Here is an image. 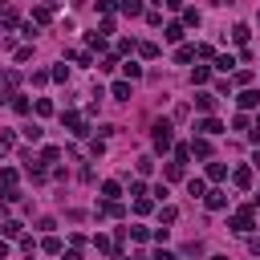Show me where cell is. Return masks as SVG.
Instances as JSON below:
<instances>
[{"label":"cell","mask_w":260,"mask_h":260,"mask_svg":"<svg viewBox=\"0 0 260 260\" xmlns=\"http://www.w3.org/2000/svg\"><path fill=\"white\" fill-rule=\"evenodd\" d=\"M228 228H232V232H240V236H248V232L256 228V215H252V207H240V211L228 219Z\"/></svg>","instance_id":"2"},{"label":"cell","mask_w":260,"mask_h":260,"mask_svg":"<svg viewBox=\"0 0 260 260\" xmlns=\"http://www.w3.org/2000/svg\"><path fill=\"white\" fill-rule=\"evenodd\" d=\"M167 179H183V162H179V158L167 162Z\"/></svg>","instance_id":"36"},{"label":"cell","mask_w":260,"mask_h":260,"mask_svg":"<svg viewBox=\"0 0 260 260\" xmlns=\"http://www.w3.org/2000/svg\"><path fill=\"white\" fill-rule=\"evenodd\" d=\"M65 260H81V252H77V248H69V252H65Z\"/></svg>","instance_id":"48"},{"label":"cell","mask_w":260,"mask_h":260,"mask_svg":"<svg viewBox=\"0 0 260 260\" xmlns=\"http://www.w3.org/2000/svg\"><path fill=\"white\" fill-rule=\"evenodd\" d=\"M175 61H179V65L195 61V45H179V49H175Z\"/></svg>","instance_id":"18"},{"label":"cell","mask_w":260,"mask_h":260,"mask_svg":"<svg viewBox=\"0 0 260 260\" xmlns=\"http://www.w3.org/2000/svg\"><path fill=\"white\" fill-rule=\"evenodd\" d=\"M232 41H236V45H248V41H252V28H248V24H236V28H232Z\"/></svg>","instance_id":"17"},{"label":"cell","mask_w":260,"mask_h":260,"mask_svg":"<svg viewBox=\"0 0 260 260\" xmlns=\"http://www.w3.org/2000/svg\"><path fill=\"white\" fill-rule=\"evenodd\" d=\"M98 8H102V12L110 16V12H118V0H98Z\"/></svg>","instance_id":"42"},{"label":"cell","mask_w":260,"mask_h":260,"mask_svg":"<svg viewBox=\"0 0 260 260\" xmlns=\"http://www.w3.org/2000/svg\"><path fill=\"white\" fill-rule=\"evenodd\" d=\"M118 12H126V16H146L142 0H118Z\"/></svg>","instance_id":"14"},{"label":"cell","mask_w":260,"mask_h":260,"mask_svg":"<svg viewBox=\"0 0 260 260\" xmlns=\"http://www.w3.org/2000/svg\"><path fill=\"white\" fill-rule=\"evenodd\" d=\"M102 195H106V199H118V195H122V183H118V179H106V183H102Z\"/></svg>","instance_id":"21"},{"label":"cell","mask_w":260,"mask_h":260,"mask_svg":"<svg viewBox=\"0 0 260 260\" xmlns=\"http://www.w3.org/2000/svg\"><path fill=\"white\" fill-rule=\"evenodd\" d=\"M207 179L211 183H223L228 179V162H207Z\"/></svg>","instance_id":"15"},{"label":"cell","mask_w":260,"mask_h":260,"mask_svg":"<svg viewBox=\"0 0 260 260\" xmlns=\"http://www.w3.org/2000/svg\"><path fill=\"white\" fill-rule=\"evenodd\" d=\"M195 130H199V134H207V138H215V134H223V122H219V118H211V114H207V118H203V122H195Z\"/></svg>","instance_id":"7"},{"label":"cell","mask_w":260,"mask_h":260,"mask_svg":"<svg viewBox=\"0 0 260 260\" xmlns=\"http://www.w3.org/2000/svg\"><path fill=\"white\" fill-rule=\"evenodd\" d=\"M0 183H4V187H16V171L4 167V171H0Z\"/></svg>","instance_id":"37"},{"label":"cell","mask_w":260,"mask_h":260,"mask_svg":"<svg viewBox=\"0 0 260 260\" xmlns=\"http://www.w3.org/2000/svg\"><path fill=\"white\" fill-rule=\"evenodd\" d=\"M61 122H65V130H69V134H77V138H85V134H89V130H85V118H81V114H73V110H65V114H61Z\"/></svg>","instance_id":"4"},{"label":"cell","mask_w":260,"mask_h":260,"mask_svg":"<svg viewBox=\"0 0 260 260\" xmlns=\"http://www.w3.org/2000/svg\"><path fill=\"white\" fill-rule=\"evenodd\" d=\"M37 114L49 118V114H53V102H49V98H37Z\"/></svg>","instance_id":"34"},{"label":"cell","mask_w":260,"mask_h":260,"mask_svg":"<svg viewBox=\"0 0 260 260\" xmlns=\"http://www.w3.org/2000/svg\"><path fill=\"white\" fill-rule=\"evenodd\" d=\"M207 260H228V256H207Z\"/></svg>","instance_id":"52"},{"label":"cell","mask_w":260,"mask_h":260,"mask_svg":"<svg viewBox=\"0 0 260 260\" xmlns=\"http://www.w3.org/2000/svg\"><path fill=\"white\" fill-rule=\"evenodd\" d=\"M85 45H89V49H98V53H102V49H106V37H102V32H89V37H85Z\"/></svg>","instance_id":"28"},{"label":"cell","mask_w":260,"mask_h":260,"mask_svg":"<svg viewBox=\"0 0 260 260\" xmlns=\"http://www.w3.org/2000/svg\"><path fill=\"white\" fill-rule=\"evenodd\" d=\"M215 69H219V73H232V69H236V57H232V53H219V57H215Z\"/></svg>","instance_id":"19"},{"label":"cell","mask_w":260,"mask_h":260,"mask_svg":"<svg viewBox=\"0 0 260 260\" xmlns=\"http://www.w3.org/2000/svg\"><path fill=\"white\" fill-rule=\"evenodd\" d=\"M49 77H53V81H69V65H53Z\"/></svg>","instance_id":"32"},{"label":"cell","mask_w":260,"mask_h":260,"mask_svg":"<svg viewBox=\"0 0 260 260\" xmlns=\"http://www.w3.org/2000/svg\"><path fill=\"white\" fill-rule=\"evenodd\" d=\"M138 53H142L146 61H154V57H158V45H154V41H142V45H138Z\"/></svg>","instance_id":"26"},{"label":"cell","mask_w":260,"mask_h":260,"mask_svg":"<svg viewBox=\"0 0 260 260\" xmlns=\"http://www.w3.org/2000/svg\"><path fill=\"white\" fill-rule=\"evenodd\" d=\"M16 85H20V69H4L0 73V102H12L16 98Z\"/></svg>","instance_id":"3"},{"label":"cell","mask_w":260,"mask_h":260,"mask_svg":"<svg viewBox=\"0 0 260 260\" xmlns=\"http://www.w3.org/2000/svg\"><path fill=\"white\" fill-rule=\"evenodd\" d=\"M0 236H4V240H20V236H24V223H16V219H4V223H0Z\"/></svg>","instance_id":"12"},{"label":"cell","mask_w":260,"mask_h":260,"mask_svg":"<svg viewBox=\"0 0 260 260\" xmlns=\"http://www.w3.org/2000/svg\"><path fill=\"white\" fill-rule=\"evenodd\" d=\"M183 24L195 28V24H199V12H195V8H183Z\"/></svg>","instance_id":"31"},{"label":"cell","mask_w":260,"mask_h":260,"mask_svg":"<svg viewBox=\"0 0 260 260\" xmlns=\"http://www.w3.org/2000/svg\"><path fill=\"white\" fill-rule=\"evenodd\" d=\"M122 73H126V81H138V77H142V65H138V61H126Z\"/></svg>","instance_id":"23"},{"label":"cell","mask_w":260,"mask_h":260,"mask_svg":"<svg viewBox=\"0 0 260 260\" xmlns=\"http://www.w3.org/2000/svg\"><path fill=\"white\" fill-rule=\"evenodd\" d=\"M0 260H8V240H0Z\"/></svg>","instance_id":"49"},{"label":"cell","mask_w":260,"mask_h":260,"mask_svg":"<svg viewBox=\"0 0 260 260\" xmlns=\"http://www.w3.org/2000/svg\"><path fill=\"white\" fill-rule=\"evenodd\" d=\"M20 134H24V138H28V142H37V138H41V126H24V130H20Z\"/></svg>","instance_id":"45"},{"label":"cell","mask_w":260,"mask_h":260,"mask_svg":"<svg viewBox=\"0 0 260 260\" xmlns=\"http://www.w3.org/2000/svg\"><path fill=\"white\" fill-rule=\"evenodd\" d=\"M110 93H114L118 102H130V81H114V85H110Z\"/></svg>","instance_id":"20"},{"label":"cell","mask_w":260,"mask_h":260,"mask_svg":"<svg viewBox=\"0 0 260 260\" xmlns=\"http://www.w3.org/2000/svg\"><path fill=\"white\" fill-rule=\"evenodd\" d=\"M150 142H154V150H171V146H175V142H171V122H167V118L150 126Z\"/></svg>","instance_id":"1"},{"label":"cell","mask_w":260,"mask_h":260,"mask_svg":"<svg viewBox=\"0 0 260 260\" xmlns=\"http://www.w3.org/2000/svg\"><path fill=\"white\" fill-rule=\"evenodd\" d=\"M175 219H179V207H171V203H167V207L158 211V223H175Z\"/></svg>","instance_id":"27"},{"label":"cell","mask_w":260,"mask_h":260,"mask_svg":"<svg viewBox=\"0 0 260 260\" xmlns=\"http://www.w3.org/2000/svg\"><path fill=\"white\" fill-rule=\"evenodd\" d=\"M0 24L12 28V24H16V8H4V12H0Z\"/></svg>","instance_id":"30"},{"label":"cell","mask_w":260,"mask_h":260,"mask_svg":"<svg viewBox=\"0 0 260 260\" xmlns=\"http://www.w3.org/2000/svg\"><path fill=\"white\" fill-rule=\"evenodd\" d=\"M12 146H16V134L12 130H0V154H8Z\"/></svg>","instance_id":"25"},{"label":"cell","mask_w":260,"mask_h":260,"mask_svg":"<svg viewBox=\"0 0 260 260\" xmlns=\"http://www.w3.org/2000/svg\"><path fill=\"white\" fill-rule=\"evenodd\" d=\"M53 16H57V8H53V4H49V0H41V4H37V8H32V20H37V24H49V20H53Z\"/></svg>","instance_id":"9"},{"label":"cell","mask_w":260,"mask_h":260,"mask_svg":"<svg viewBox=\"0 0 260 260\" xmlns=\"http://www.w3.org/2000/svg\"><path fill=\"white\" fill-rule=\"evenodd\" d=\"M203 203H207V211H223V207H228V191H219V187H211V191L203 195Z\"/></svg>","instance_id":"6"},{"label":"cell","mask_w":260,"mask_h":260,"mask_svg":"<svg viewBox=\"0 0 260 260\" xmlns=\"http://www.w3.org/2000/svg\"><path fill=\"white\" fill-rule=\"evenodd\" d=\"M162 4H167L171 12H179V8H183V0H162Z\"/></svg>","instance_id":"47"},{"label":"cell","mask_w":260,"mask_h":260,"mask_svg":"<svg viewBox=\"0 0 260 260\" xmlns=\"http://www.w3.org/2000/svg\"><path fill=\"white\" fill-rule=\"evenodd\" d=\"M256 203H260V195H256Z\"/></svg>","instance_id":"53"},{"label":"cell","mask_w":260,"mask_h":260,"mask_svg":"<svg viewBox=\"0 0 260 260\" xmlns=\"http://www.w3.org/2000/svg\"><path fill=\"white\" fill-rule=\"evenodd\" d=\"M12 110H16V114H28L32 106H28V98H24V93H16V98H12Z\"/></svg>","instance_id":"29"},{"label":"cell","mask_w":260,"mask_h":260,"mask_svg":"<svg viewBox=\"0 0 260 260\" xmlns=\"http://www.w3.org/2000/svg\"><path fill=\"white\" fill-rule=\"evenodd\" d=\"M207 81H211V69L207 65H195L191 69V85H207Z\"/></svg>","instance_id":"16"},{"label":"cell","mask_w":260,"mask_h":260,"mask_svg":"<svg viewBox=\"0 0 260 260\" xmlns=\"http://www.w3.org/2000/svg\"><path fill=\"white\" fill-rule=\"evenodd\" d=\"M57 158H61L57 146H45V150H41V162H57Z\"/></svg>","instance_id":"35"},{"label":"cell","mask_w":260,"mask_h":260,"mask_svg":"<svg viewBox=\"0 0 260 260\" xmlns=\"http://www.w3.org/2000/svg\"><path fill=\"white\" fill-rule=\"evenodd\" d=\"M150 207H154V203H150V199H146V195H142V199H134V211H138V215H146V211H150Z\"/></svg>","instance_id":"40"},{"label":"cell","mask_w":260,"mask_h":260,"mask_svg":"<svg viewBox=\"0 0 260 260\" xmlns=\"http://www.w3.org/2000/svg\"><path fill=\"white\" fill-rule=\"evenodd\" d=\"M93 248H98V252H114V240H106V236H93Z\"/></svg>","instance_id":"38"},{"label":"cell","mask_w":260,"mask_h":260,"mask_svg":"<svg viewBox=\"0 0 260 260\" xmlns=\"http://www.w3.org/2000/svg\"><path fill=\"white\" fill-rule=\"evenodd\" d=\"M130 240H150V228H142V223H138V228H130Z\"/></svg>","instance_id":"41"},{"label":"cell","mask_w":260,"mask_h":260,"mask_svg":"<svg viewBox=\"0 0 260 260\" xmlns=\"http://www.w3.org/2000/svg\"><path fill=\"white\" fill-rule=\"evenodd\" d=\"M223 93H232V81L223 77V81H215V98H223Z\"/></svg>","instance_id":"44"},{"label":"cell","mask_w":260,"mask_h":260,"mask_svg":"<svg viewBox=\"0 0 260 260\" xmlns=\"http://www.w3.org/2000/svg\"><path fill=\"white\" fill-rule=\"evenodd\" d=\"M187 195L203 199V195H207V183H203V179H187Z\"/></svg>","instance_id":"22"},{"label":"cell","mask_w":260,"mask_h":260,"mask_svg":"<svg viewBox=\"0 0 260 260\" xmlns=\"http://www.w3.org/2000/svg\"><path fill=\"white\" fill-rule=\"evenodd\" d=\"M232 126H236V130H252V122H248V110H244V114H236V122H232Z\"/></svg>","instance_id":"39"},{"label":"cell","mask_w":260,"mask_h":260,"mask_svg":"<svg viewBox=\"0 0 260 260\" xmlns=\"http://www.w3.org/2000/svg\"><path fill=\"white\" fill-rule=\"evenodd\" d=\"M232 81H236V85H252V69H236Z\"/></svg>","instance_id":"33"},{"label":"cell","mask_w":260,"mask_h":260,"mask_svg":"<svg viewBox=\"0 0 260 260\" xmlns=\"http://www.w3.org/2000/svg\"><path fill=\"white\" fill-rule=\"evenodd\" d=\"M252 171H260V150H256V154H252Z\"/></svg>","instance_id":"50"},{"label":"cell","mask_w":260,"mask_h":260,"mask_svg":"<svg viewBox=\"0 0 260 260\" xmlns=\"http://www.w3.org/2000/svg\"><path fill=\"white\" fill-rule=\"evenodd\" d=\"M232 183H236V191H248L252 187V167H236L232 171Z\"/></svg>","instance_id":"10"},{"label":"cell","mask_w":260,"mask_h":260,"mask_svg":"<svg viewBox=\"0 0 260 260\" xmlns=\"http://www.w3.org/2000/svg\"><path fill=\"white\" fill-rule=\"evenodd\" d=\"M236 106H240V110H256V106H260V89H252V85H244V89L236 93Z\"/></svg>","instance_id":"5"},{"label":"cell","mask_w":260,"mask_h":260,"mask_svg":"<svg viewBox=\"0 0 260 260\" xmlns=\"http://www.w3.org/2000/svg\"><path fill=\"white\" fill-rule=\"evenodd\" d=\"M183 32H187V24H183V20H171V24L162 28V37H167L171 45H179V41H183Z\"/></svg>","instance_id":"11"},{"label":"cell","mask_w":260,"mask_h":260,"mask_svg":"<svg viewBox=\"0 0 260 260\" xmlns=\"http://www.w3.org/2000/svg\"><path fill=\"white\" fill-rule=\"evenodd\" d=\"M248 248H252V256H260V236H252V240H248Z\"/></svg>","instance_id":"46"},{"label":"cell","mask_w":260,"mask_h":260,"mask_svg":"<svg viewBox=\"0 0 260 260\" xmlns=\"http://www.w3.org/2000/svg\"><path fill=\"white\" fill-rule=\"evenodd\" d=\"M122 260H126V256H122Z\"/></svg>","instance_id":"54"},{"label":"cell","mask_w":260,"mask_h":260,"mask_svg":"<svg viewBox=\"0 0 260 260\" xmlns=\"http://www.w3.org/2000/svg\"><path fill=\"white\" fill-rule=\"evenodd\" d=\"M252 130H260V118H256V122H252Z\"/></svg>","instance_id":"51"},{"label":"cell","mask_w":260,"mask_h":260,"mask_svg":"<svg viewBox=\"0 0 260 260\" xmlns=\"http://www.w3.org/2000/svg\"><path fill=\"white\" fill-rule=\"evenodd\" d=\"M191 154H195V158H211V138H207V134H195V138H191Z\"/></svg>","instance_id":"8"},{"label":"cell","mask_w":260,"mask_h":260,"mask_svg":"<svg viewBox=\"0 0 260 260\" xmlns=\"http://www.w3.org/2000/svg\"><path fill=\"white\" fill-rule=\"evenodd\" d=\"M41 248H45V252H49V256H57V252H61V240H57V236H53V232H49V236H45V240H41Z\"/></svg>","instance_id":"24"},{"label":"cell","mask_w":260,"mask_h":260,"mask_svg":"<svg viewBox=\"0 0 260 260\" xmlns=\"http://www.w3.org/2000/svg\"><path fill=\"white\" fill-rule=\"evenodd\" d=\"M215 102H219V98H215V93H207V89H203V93H199V98H195V110H199V114H211V110H215Z\"/></svg>","instance_id":"13"},{"label":"cell","mask_w":260,"mask_h":260,"mask_svg":"<svg viewBox=\"0 0 260 260\" xmlns=\"http://www.w3.org/2000/svg\"><path fill=\"white\" fill-rule=\"evenodd\" d=\"M28 57H32V45H20V49H16V61H20V65H24V61H28Z\"/></svg>","instance_id":"43"}]
</instances>
